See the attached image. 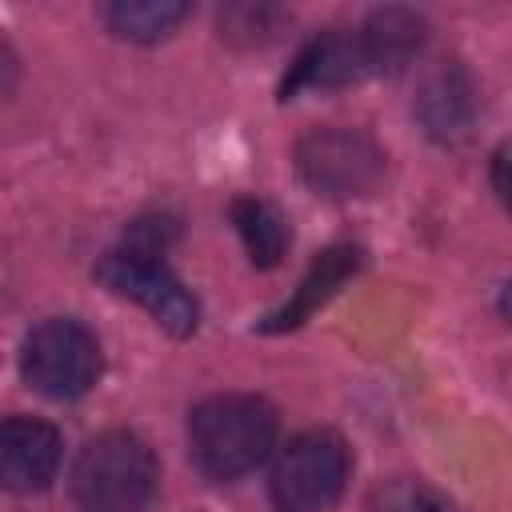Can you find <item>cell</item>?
<instances>
[{"label": "cell", "mask_w": 512, "mask_h": 512, "mask_svg": "<svg viewBox=\"0 0 512 512\" xmlns=\"http://www.w3.org/2000/svg\"><path fill=\"white\" fill-rule=\"evenodd\" d=\"M64 440L56 424L36 416H8L0 428V480L8 492H44L60 472Z\"/></svg>", "instance_id": "7"}, {"label": "cell", "mask_w": 512, "mask_h": 512, "mask_svg": "<svg viewBox=\"0 0 512 512\" xmlns=\"http://www.w3.org/2000/svg\"><path fill=\"white\" fill-rule=\"evenodd\" d=\"M360 260H364V252H360L356 244H332V248H324V252L308 264V272L300 276L296 292H292L276 312H268V316L260 320V332H292V328H300L316 308H324V304L340 292V284H344L348 276H356Z\"/></svg>", "instance_id": "9"}, {"label": "cell", "mask_w": 512, "mask_h": 512, "mask_svg": "<svg viewBox=\"0 0 512 512\" xmlns=\"http://www.w3.org/2000/svg\"><path fill=\"white\" fill-rule=\"evenodd\" d=\"M500 316H504V320L512 324V280H508V284L500 288Z\"/></svg>", "instance_id": "16"}, {"label": "cell", "mask_w": 512, "mask_h": 512, "mask_svg": "<svg viewBox=\"0 0 512 512\" xmlns=\"http://www.w3.org/2000/svg\"><path fill=\"white\" fill-rule=\"evenodd\" d=\"M356 80H368L360 36H356V28H348V32L332 28V32L312 36L296 52L288 76L280 80V100H292L304 88H344Z\"/></svg>", "instance_id": "8"}, {"label": "cell", "mask_w": 512, "mask_h": 512, "mask_svg": "<svg viewBox=\"0 0 512 512\" xmlns=\"http://www.w3.org/2000/svg\"><path fill=\"white\" fill-rule=\"evenodd\" d=\"M492 192L512 212V136L492 152Z\"/></svg>", "instance_id": "15"}, {"label": "cell", "mask_w": 512, "mask_h": 512, "mask_svg": "<svg viewBox=\"0 0 512 512\" xmlns=\"http://www.w3.org/2000/svg\"><path fill=\"white\" fill-rule=\"evenodd\" d=\"M20 372L28 388H36L48 400H76L96 388L104 372V352L92 328H84L80 320L48 316L24 336Z\"/></svg>", "instance_id": "5"}, {"label": "cell", "mask_w": 512, "mask_h": 512, "mask_svg": "<svg viewBox=\"0 0 512 512\" xmlns=\"http://www.w3.org/2000/svg\"><path fill=\"white\" fill-rule=\"evenodd\" d=\"M192 16V4L184 0H116L100 4V20L112 36L132 44H156L168 40L184 20Z\"/></svg>", "instance_id": "11"}, {"label": "cell", "mask_w": 512, "mask_h": 512, "mask_svg": "<svg viewBox=\"0 0 512 512\" xmlns=\"http://www.w3.org/2000/svg\"><path fill=\"white\" fill-rule=\"evenodd\" d=\"M156 484V452L124 428L92 436L72 464V496L84 512H144Z\"/></svg>", "instance_id": "3"}, {"label": "cell", "mask_w": 512, "mask_h": 512, "mask_svg": "<svg viewBox=\"0 0 512 512\" xmlns=\"http://www.w3.org/2000/svg\"><path fill=\"white\" fill-rule=\"evenodd\" d=\"M424 16L412 8H376L364 16V24L356 28L360 48H364V64L368 76H392L400 72L424 44Z\"/></svg>", "instance_id": "10"}, {"label": "cell", "mask_w": 512, "mask_h": 512, "mask_svg": "<svg viewBox=\"0 0 512 512\" xmlns=\"http://www.w3.org/2000/svg\"><path fill=\"white\" fill-rule=\"evenodd\" d=\"M408 512H448V508H440L436 500H416V504H412Z\"/></svg>", "instance_id": "17"}, {"label": "cell", "mask_w": 512, "mask_h": 512, "mask_svg": "<svg viewBox=\"0 0 512 512\" xmlns=\"http://www.w3.org/2000/svg\"><path fill=\"white\" fill-rule=\"evenodd\" d=\"M296 168L316 196H368L384 176V152L356 128H312L296 140Z\"/></svg>", "instance_id": "6"}, {"label": "cell", "mask_w": 512, "mask_h": 512, "mask_svg": "<svg viewBox=\"0 0 512 512\" xmlns=\"http://www.w3.org/2000/svg\"><path fill=\"white\" fill-rule=\"evenodd\" d=\"M276 436L280 416L256 392H216L188 412V456L216 484L260 468L272 456Z\"/></svg>", "instance_id": "1"}, {"label": "cell", "mask_w": 512, "mask_h": 512, "mask_svg": "<svg viewBox=\"0 0 512 512\" xmlns=\"http://www.w3.org/2000/svg\"><path fill=\"white\" fill-rule=\"evenodd\" d=\"M348 472V444L332 428H308L276 448L268 496L276 512H328L344 496Z\"/></svg>", "instance_id": "4"}, {"label": "cell", "mask_w": 512, "mask_h": 512, "mask_svg": "<svg viewBox=\"0 0 512 512\" xmlns=\"http://www.w3.org/2000/svg\"><path fill=\"white\" fill-rule=\"evenodd\" d=\"M420 112L428 120L432 132L448 136V132H460V124L468 120V84L456 76V72H440L424 96H420Z\"/></svg>", "instance_id": "13"}, {"label": "cell", "mask_w": 512, "mask_h": 512, "mask_svg": "<svg viewBox=\"0 0 512 512\" xmlns=\"http://www.w3.org/2000/svg\"><path fill=\"white\" fill-rule=\"evenodd\" d=\"M280 20H284V12L272 4H228L220 12V36L232 44H244V48L268 44L276 36Z\"/></svg>", "instance_id": "14"}, {"label": "cell", "mask_w": 512, "mask_h": 512, "mask_svg": "<svg viewBox=\"0 0 512 512\" xmlns=\"http://www.w3.org/2000/svg\"><path fill=\"white\" fill-rule=\"evenodd\" d=\"M96 280L108 292H116L124 300H136L176 340L192 336L196 324H200V304L180 284V276L168 268V260H164V236H160L156 224H144L140 220L120 248L104 252L100 264H96Z\"/></svg>", "instance_id": "2"}, {"label": "cell", "mask_w": 512, "mask_h": 512, "mask_svg": "<svg viewBox=\"0 0 512 512\" xmlns=\"http://www.w3.org/2000/svg\"><path fill=\"white\" fill-rule=\"evenodd\" d=\"M228 216H232V228H236V236H240L248 260H252L256 268L280 264V256H284V248H288V240H292V232H288V220L280 216L276 204H268V200H260V196H236L232 208H228Z\"/></svg>", "instance_id": "12"}]
</instances>
